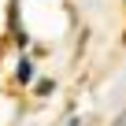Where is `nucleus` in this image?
Listing matches in <instances>:
<instances>
[{
	"label": "nucleus",
	"instance_id": "obj_1",
	"mask_svg": "<svg viewBox=\"0 0 126 126\" xmlns=\"http://www.w3.org/2000/svg\"><path fill=\"white\" fill-rule=\"evenodd\" d=\"M30 74H33V63L22 59V63H19V82H30Z\"/></svg>",
	"mask_w": 126,
	"mask_h": 126
}]
</instances>
